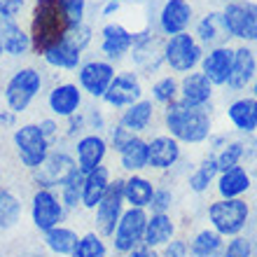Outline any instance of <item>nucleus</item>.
<instances>
[{"mask_svg":"<svg viewBox=\"0 0 257 257\" xmlns=\"http://www.w3.org/2000/svg\"><path fill=\"white\" fill-rule=\"evenodd\" d=\"M110 183H112V171L101 164V166H96L94 171H89L84 173V185H82V208L87 210H94L98 206L105 192H108Z\"/></svg>","mask_w":257,"mask_h":257,"instance_id":"nucleus-30","label":"nucleus"},{"mask_svg":"<svg viewBox=\"0 0 257 257\" xmlns=\"http://www.w3.org/2000/svg\"><path fill=\"white\" fill-rule=\"evenodd\" d=\"M26 257H45V255H26Z\"/></svg>","mask_w":257,"mask_h":257,"instance_id":"nucleus-57","label":"nucleus"},{"mask_svg":"<svg viewBox=\"0 0 257 257\" xmlns=\"http://www.w3.org/2000/svg\"><path fill=\"white\" fill-rule=\"evenodd\" d=\"M134 47V31H128L124 24L108 21L101 28V54L105 61L117 63L126 59Z\"/></svg>","mask_w":257,"mask_h":257,"instance_id":"nucleus-20","label":"nucleus"},{"mask_svg":"<svg viewBox=\"0 0 257 257\" xmlns=\"http://www.w3.org/2000/svg\"><path fill=\"white\" fill-rule=\"evenodd\" d=\"M42 84H45V77L38 68L24 66L19 70H14L12 77L5 82V89H3L5 108L12 110L14 115H24L42 91Z\"/></svg>","mask_w":257,"mask_h":257,"instance_id":"nucleus-4","label":"nucleus"},{"mask_svg":"<svg viewBox=\"0 0 257 257\" xmlns=\"http://www.w3.org/2000/svg\"><path fill=\"white\" fill-rule=\"evenodd\" d=\"M117 68L115 63L105 61V59H89L82 61L77 68V87L82 89V94H87L94 101H101L105 89L110 87V82L115 77Z\"/></svg>","mask_w":257,"mask_h":257,"instance_id":"nucleus-14","label":"nucleus"},{"mask_svg":"<svg viewBox=\"0 0 257 257\" xmlns=\"http://www.w3.org/2000/svg\"><path fill=\"white\" fill-rule=\"evenodd\" d=\"M187 248H190V257H215L224 248V236H220L210 227H201L187 238Z\"/></svg>","mask_w":257,"mask_h":257,"instance_id":"nucleus-34","label":"nucleus"},{"mask_svg":"<svg viewBox=\"0 0 257 257\" xmlns=\"http://www.w3.org/2000/svg\"><path fill=\"white\" fill-rule=\"evenodd\" d=\"M105 131H108V138H105V141H108L110 150H115V152H119V150H122L124 145L128 143V138H131V136H136V134H131L128 128H124L119 122L108 124V128H105Z\"/></svg>","mask_w":257,"mask_h":257,"instance_id":"nucleus-44","label":"nucleus"},{"mask_svg":"<svg viewBox=\"0 0 257 257\" xmlns=\"http://www.w3.org/2000/svg\"><path fill=\"white\" fill-rule=\"evenodd\" d=\"M119 166H122L126 173H145L148 171V138L143 136H131L128 143L124 145L119 152Z\"/></svg>","mask_w":257,"mask_h":257,"instance_id":"nucleus-32","label":"nucleus"},{"mask_svg":"<svg viewBox=\"0 0 257 257\" xmlns=\"http://www.w3.org/2000/svg\"><path fill=\"white\" fill-rule=\"evenodd\" d=\"M148 169L157 171V173H171L183 162V145L164 131V134L148 138Z\"/></svg>","mask_w":257,"mask_h":257,"instance_id":"nucleus-16","label":"nucleus"},{"mask_svg":"<svg viewBox=\"0 0 257 257\" xmlns=\"http://www.w3.org/2000/svg\"><path fill=\"white\" fill-rule=\"evenodd\" d=\"M0 183H3V169H0Z\"/></svg>","mask_w":257,"mask_h":257,"instance_id":"nucleus-58","label":"nucleus"},{"mask_svg":"<svg viewBox=\"0 0 257 257\" xmlns=\"http://www.w3.org/2000/svg\"><path fill=\"white\" fill-rule=\"evenodd\" d=\"M89 128H87V115H84V110H80V112H75V115H70L66 119V138H80V136H84Z\"/></svg>","mask_w":257,"mask_h":257,"instance_id":"nucleus-45","label":"nucleus"},{"mask_svg":"<svg viewBox=\"0 0 257 257\" xmlns=\"http://www.w3.org/2000/svg\"><path fill=\"white\" fill-rule=\"evenodd\" d=\"M148 210L145 208H131L126 206L117 222L115 231H112V248L119 255H126L134 248L143 245V236H145V224H148Z\"/></svg>","mask_w":257,"mask_h":257,"instance_id":"nucleus-10","label":"nucleus"},{"mask_svg":"<svg viewBox=\"0 0 257 257\" xmlns=\"http://www.w3.org/2000/svg\"><path fill=\"white\" fill-rule=\"evenodd\" d=\"M164 38L152 33V31H143L134 33V47L128 52L131 59V70L138 75H157L164 68V54H162Z\"/></svg>","mask_w":257,"mask_h":257,"instance_id":"nucleus-8","label":"nucleus"},{"mask_svg":"<svg viewBox=\"0 0 257 257\" xmlns=\"http://www.w3.org/2000/svg\"><path fill=\"white\" fill-rule=\"evenodd\" d=\"M77 166L75 157L68 152V150H52L47 155V159L38 166L33 173V183L35 187H42V190H59L66 178L70 176Z\"/></svg>","mask_w":257,"mask_h":257,"instance_id":"nucleus-13","label":"nucleus"},{"mask_svg":"<svg viewBox=\"0 0 257 257\" xmlns=\"http://www.w3.org/2000/svg\"><path fill=\"white\" fill-rule=\"evenodd\" d=\"M159 257H190L187 238H183V236L171 238L164 248H159Z\"/></svg>","mask_w":257,"mask_h":257,"instance_id":"nucleus-47","label":"nucleus"},{"mask_svg":"<svg viewBox=\"0 0 257 257\" xmlns=\"http://www.w3.org/2000/svg\"><path fill=\"white\" fill-rule=\"evenodd\" d=\"M222 3H229V0H222Z\"/></svg>","mask_w":257,"mask_h":257,"instance_id":"nucleus-60","label":"nucleus"},{"mask_svg":"<svg viewBox=\"0 0 257 257\" xmlns=\"http://www.w3.org/2000/svg\"><path fill=\"white\" fill-rule=\"evenodd\" d=\"M227 119L231 128L238 136H255L257 134V119H255V98L245 94H238L234 101L227 105Z\"/></svg>","mask_w":257,"mask_h":257,"instance_id":"nucleus-27","label":"nucleus"},{"mask_svg":"<svg viewBox=\"0 0 257 257\" xmlns=\"http://www.w3.org/2000/svg\"><path fill=\"white\" fill-rule=\"evenodd\" d=\"M70 257H108L105 238H103L96 229L84 231V234H80V238H77L75 250Z\"/></svg>","mask_w":257,"mask_h":257,"instance_id":"nucleus-39","label":"nucleus"},{"mask_svg":"<svg viewBox=\"0 0 257 257\" xmlns=\"http://www.w3.org/2000/svg\"><path fill=\"white\" fill-rule=\"evenodd\" d=\"M255 245H257V243H255Z\"/></svg>","mask_w":257,"mask_h":257,"instance_id":"nucleus-61","label":"nucleus"},{"mask_svg":"<svg viewBox=\"0 0 257 257\" xmlns=\"http://www.w3.org/2000/svg\"><path fill=\"white\" fill-rule=\"evenodd\" d=\"M119 12V3H115V0H105L101 7V14L103 17H112V14Z\"/></svg>","mask_w":257,"mask_h":257,"instance_id":"nucleus-53","label":"nucleus"},{"mask_svg":"<svg viewBox=\"0 0 257 257\" xmlns=\"http://www.w3.org/2000/svg\"><path fill=\"white\" fill-rule=\"evenodd\" d=\"M3 54H5V52H3V45H0V61H3Z\"/></svg>","mask_w":257,"mask_h":257,"instance_id":"nucleus-55","label":"nucleus"},{"mask_svg":"<svg viewBox=\"0 0 257 257\" xmlns=\"http://www.w3.org/2000/svg\"><path fill=\"white\" fill-rule=\"evenodd\" d=\"M222 21L231 40L243 45L257 42V0H229L222 3Z\"/></svg>","mask_w":257,"mask_h":257,"instance_id":"nucleus-6","label":"nucleus"},{"mask_svg":"<svg viewBox=\"0 0 257 257\" xmlns=\"http://www.w3.org/2000/svg\"><path fill=\"white\" fill-rule=\"evenodd\" d=\"M70 31L68 17L63 12L61 0H35L33 14H31V49L42 56L49 47H54L66 38Z\"/></svg>","mask_w":257,"mask_h":257,"instance_id":"nucleus-2","label":"nucleus"},{"mask_svg":"<svg viewBox=\"0 0 257 257\" xmlns=\"http://www.w3.org/2000/svg\"><path fill=\"white\" fill-rule=\"evenodd\" d=\"M155 119H157V105L150 101L148 96H143L141 101H136L128 108L119 110V115H117V122L136 136H143L145 131H150Z\"/></svg>","mask_w":257,"mask_h":257,"instance_id":"nucleus-25","label":"nucleus"},{"mask_svg":"<svg viewBox=\"0 0 257 257\" xmlns=\"http://www.w3.org/2000/svg\"><path fill=\"white\" fill-rule=\"evenodd\" d=\"M84 115H87V128L91 131V134H103V131L108 128V119H105L103 108L91 105L89 110H84Z\"/></svg>","mask_w":257,"mask_h":257,"instance_id":"nucleus-46","label":"nucleus"},{"mask_svg":"<svg viewBox=\"0 0 257 257\" xmlns=\"http://www.w3.org/2000/svg\"><path fill=\"white\" fill-rule=\"evenodd\" d=\"M24 215V203L10 187H0V231L14 229Z\"/></svg>","mask_w":257,"mask_h":257,"instance_id":"nucleus-37","label":"nucleus"},{"mask_svg":"<svg viewBox=\"0 0 257 257\" xmlns=\"http://www.w3.org/2000/svg\"><path fill=\"white\" fill-rule=\"evenodd\" d=\"M206 220L208 227L215 229L220 236L231 238L238 236L248 229L252 220V203L248 199H222L215 196L213 201L206 206Z\"/></svg>","mask_w":257,"mask_h":257,"instance_id":"nucleus-3","label":"nucleus"},{"mask_svg":"<svg viewBox=\"0 0 257 257\" xmlns=\"http://www.w3.org/2000/svg\"><path fill=\"white\" fill-rule=\"evenodd\" d=\"M178 203V196L171 185H157L152 201L148 206V213H173Z\"/></svg>","mask_w":257,"mask_h":257,"instance_id":"nucleus-42","label":"nucleus"},{"mask_svg":"<svg viewBox=\"0 0 257 257\" xmlns=\"http://www.w3.org/2000/svg\"><path fill=\"white\" fill-rule=\"evenodd\" d=\"M82 52L80 47H75L70 40H66L63 38L59 45H54V47H49L45 54H42V59H45V63L52 68H56V70H77L82 63Z\"/></svg>","mask_w":257,"mask_h":257,"instance_id":"nucleus-33","label":"nucleus"},{"mask_svg":"<svg viewBox=\"0 0 257 257\" xmlns=\"http://www.w3.org/2000/svg\"><path fill=\"white\" fill-rule=\"evenodd\" d=\"M17 117H19V115H14V112H12V110H3V108H0V126H3V128H5V126H17Z\"/></svg>","mask_w":257,"mask_h":257,"instance_id":"nucleus-52","label":"nucleus"},{"mask_svg":"<svg viewBox=\"0 0 257 257\" xmlns=\"http://www.w3.org/2000/svg\"><path fill=\"white\" fill-rule=\"evenodd\" d=\"M124 178H112L108 192L103 196L98 206L94 208V222H96V231L103 238H110L115 231L119 217H122L126 203H124Z\"/></svg>","mask_w":257,"mask_h":257,"instance_id":"nucleus-11","label":"nucleus"},{"mask_svg":"<svg viewBox=\"0 0 257 257\" xmlns=\"http://www.w3.org/2000/svg\"><path fill=\"white\" fill-rule=\"evenodd\" d=\"M176 236H178V220L173 213H150L148 224H145L143 245L159 250Z\"/></svg>","mask_w":257,"mask_h":257,"instance_id":"nucleus-26","label":"nucleus"},{"mask_svg":"<svg viewBox=\"0 0 257 257\" xmlns=\"http://www.w3.org/2000/svg\"><path fill=\"white\" fill-rule=\"evenodd\" d=\"M122 187H124V203H126V206L148 210L157 183L152 178L145 176V173H128V176L124 178Z\"/></svg>","mask_w":257,"mask_h":257,"instance_id":"nucleus-31","label":"nucleus"},{"mask_svg":"<svg viewBox=\"0 0 257 257\" xmlns=\"http://www.w3.org/2000/svg\"><path fill=\"white\" fill-rule=\"evenodd\" d=\"M80 234L73 229V227H66V224H59L54 229H49L42 234V243L52 255L56 257H70L75 250V243H77Z\"/></svg>","mask_w":257,"mask_h":257,"instance_id":"nucleus-35","label":"nucleus"},{"mask_svg":"<svg viewBox=\"0 0 257 257\" xmlns=\"http://www.w3.org/2000/svg\"><path fill=\"white\" fill-rule=\"evenodd\" d=\"M162 122L166 134L173 136L180 145H206L215 131L213 105L192 108L183 101H173L162 108Z\"/></svg>","mask_w":257,"mask_h":257,"instance_id":"nucleus-1","label":"nucleus"},{"mask_svg":"<svg viewBox=\"0 0 257 257\" xmlns=\"http://www.w3.org/2000/svg\"><path fill=\"white\" fill-rule=\"evenodd\" d=\"M257 255V245L255 238L248 234H238V236L224 238V248H222V257H255Z\"/></svg>","mask_w":257,"mask_h":257,"instance_id":"nucleus-41","label":"nucleus"},{"mask_svg":"<svg viewBox=\"0 0 257 257\" xmlns=\"http://www.w3.org/2000/svg\"><path fill=\"white\" fill-rule=\"evenodd\" d=\"M68 210L63 206L61 196L56 194V190H42L35 187L33 196H31V222L40 234L54 229L59 224H63Z\"/></svg>","mask_w":257,"mask_h":257,"instance_id":"nucleus-9","label":"nucleus"},{"mask_svg":"<svg viewBox=\"0 0 257 257\" xmlns=\"http://www.w3.org/2000/svg\"><path fill=\"white\" fill-rule=\"evenodd\" d=\"M213 98H215V87L201 70H192L180 77L178 101L192 108H203V105H213Z\"/></svg>","mask_w":257,"mask_h":257,"instance_id":"nucleus-22","label":"nucleus"},{"mask_svg":"<svg viewBox=\"0 0 257 257\" xmlns=\"http://www.w3.org/2000/svg\"><path fill=\"white\" fill-rule=\"evenodd\" d=\"M84 105V94L77 87V82H59L49 89L47 108L56 119H68L70 115L80 112Z\"/></svg>","mask_w":257,"mask_h":257,"instance_id":"nucleus-19","label":"nucleus"},{"mask_svg":"<svg viewBox=\"0 0 257 257\" xmlns=\"http://www.w3.org/2000/svg\"><path fill=\"white\" fill-rule=\"evenodd\" d=\"M252 180L255 178L250 176V171L243 164H238V166H231V169H224L217 173L213 190L222 199H243L252 190Z\"/></svg>","mask_w":257,"mask_h":257,"instance_id":"nucleus-24","label":"nucleus"},{"mask_svg":"<svg viewBox=\"0 0 257 257\" xmlns=\"http://www.w3.org/2000/svg\"><path fill=\"white\" fill-rule=\"evenodd\" d=\"M190 31L203 49L217 47V45H227V42L231 40L229 33H227V28H224L222 12H220V10H208L206 14H201L199 19H194Z\"/></svg>","mask_w":257,"mask_h":257,"instance_id":"nucleus-23","label":"nucleus"},{"mask_svg":"<svg viewBox=\"0 0 257 257\" xmlns=\"http://www.w3.org/2000/svg\"><path fill=\"white\" fill-rule=\"evenodd\" d=\"M231 61H234V45L231 42L217 45V47H210L203 52L199 70L213 82L215 89L227 87V80H229V73H231Z\"/></svg>","mask_w":257,"mask_h":257,"instance_id":"nucleus-18","label":"nucleus"},{"mask_svg":"<svg viewBox=\"0 0 257 257\" xmlns=\"http://www.w3.org/2000/svg\"><path fill=\"white\" fill-rule=\"evenodd\" d=\"M115 3H122V0H115Z\"/></svg>","mask_w":257,"mask_h":257,"instance_id":"nucleus-59","label":"nucleus"},{"mask_svg":"<svg viewBox=\"0 0 257 257\" xmlns=\"http://www.w3.org/2000/svg\"><path fill=\"white\" fill-rule=\"evenodd\" d=\"M250 96L257 101V75H255V80H252V84H250Z\"/></svg>","mask_w":257,"mask_h":257,"instance_id":"nucleus-54","label":"nucleus"},{"mask_svg":"<svg viewBox=\"0 0 257 257\" xmlns=\"http://www.w3.org/2000/svg\"><path fill=\"white\" fill-rule=\"evenodd\" d=\"M12 145H14V152H17V159L28 171H35L52 152V143L42 136L38 122H26L14 126Z\"/></svg>","mask_w":257,"mask_h":257,"instance_id":"nucleus-7","label":"nucleus"},{"mask_svg":"<svg viewBox=\"0 0 257 257\" xmlns=\"http://www.w3.org/2000/svg\"><path fill=\"white\" fill-rule=\"evenodd\" d=\"M257 75V52L252 45L238 42L234 45V61H231V73L227 80V89L231 94H243L248 91Z\"/></svg>","mask_w":257,"mask_h":257,"instance_id":"nucleus-17","label":"nucleus"},{"mask_svg":"<svg viewBox=\"0 0 257 257\" xmlns=\"http://www.w3.org/2000/svg\"><path fill=\"white\" fill-rule=\"evenodd\" d=\"M38 126H40V131H42V136L47 138L49 143H52V148H54V143L59 141V136H61V124H59V119H56L54 115L52 117H42L40 122H38Z\"/></svg>","mask_w":257,"mask_h":257,"instance_id":"nucleus-49","label":"nucleus"},{"mask_svg":"<svg viewBox=\"0 0 257 257\" xmlns=\"http://www.w3.org/2000/svg\"><path fill=\"white\" fill-rule=\"evenodd\" d=\"M110 152V145L105 141V136L103 134H91L87 131L84 136H80L77 141H75V162H77V169L82 173H89V171H94L96 166H101L105 164V157Z\"/></svg>","mask_w":257,"mask_h":257,"instance_id":"nucleus-21","label":"nucleus"},{"mask_svg":"<svg viewBox=\"0 0 257 257\" xmlns=\"http://www.w3.org/2000/svg\"><path fill=\"white\" fill-rule=\"evenodd\" d=\"M124 257H159V250L148 248V245H138V248H134V250L126 252Z\"/></svg>","mask_w":257,"mask_h":257,"instance_id":"nucleus-51","label":"nucleus"},{"mask_svg":"<svg viewBox=\"0 0 257 257\" xmlns=\"http://www.w3.org/2000/svg\"><path fill=\"white\" fill-rule=\"evenodd\" d=\"M178 91H180V77L173 73H166V75H159L152 80L150 84V101L155 105H169V103L178 101Z\"/></svg>","mask_w":257,"mask_h":257,"instance_id":"nucleus-36","label":"nucleus"},{"mask_svg":"<svg viewBox=\"0 0 257 257\" xmlns=\"http://www.w3.org/2000/svg\"><path fill=\"white\" fill-rule=\"evenodd\" d=\"M82 185H84V173L75 166V171L66 178V183L59 187V196H61L68 213L82 208Z\"/></svg>","mask_w":257,"mask_h":257,"instance_id":"nucleus-38","label":"nucleus"},{"mask_svg":"<svg viewBox=\"0 0 257 257\" xmlns=\"http://www.w3.org/2000/svg\"><path fill=\"white\" fill-rule=\"evenodd\" d=\"M0 45H3V52L12 59H21V56H28V52H33L31 35L26 28L19 26L17 19H0Z\"/></svg>","mask_w":257,"mask_h":257,"instance_id":"nucleus-29","label":"nucleus"},{"mask_svg":"<svg viewBox=\"0 0 257 257\" xmlns=\"http://www.w3.org/2000/svg\"><path fill=\"white\" fill-rule=\"evenodd\" d=\"M194 19V5L190 0H164L157 12V31L162 38H171L190 31Z\"/></svg>","mask_w":257,"mask_h":257,"instance_id":"nucleus-15","label":"nucleus"},{"mask_svg":"<svg viewBox=\"0 0 257 257\" xmlns=\"http://www.w3.org/2000/svg\"><path fill=\"white\" fill-rule=\"evenodd\" d=\"M245 138V152H243V166L250 171V176L257 178V134L243 136Z\"/></svg>","mask_w":257,"mask_h":257,"instance_id":"nucleus-48","label":"nucleus"},{"mask_svg":"<svg viewBox=\"0 0 257 257\" xmlns=\"http://www.w3.org/2000/svg\"><path fill=\"white\" fill-rule=\"evenodd\" d=\"M63 12L68 17V24L70 28L84 24V17H87V0H61Z\"/></svg>","mask_w":257,"mask_h":257,"instance_id":"nucleus-43","label":"nucleus"},{"mask_svg":"<svg viewBox=\"0 0 257 257\" xmlns=\"http://www.w3.org/2000/svg\"><path fill=\"white\" fill-rule=\"evenodd\" d=\"M203 52H206V49L196 42L192 31L164 38V45H162L164 68H169L173 75L183 77V75L192 73V70H199Z\"/></svg>","mask_w":257,"mask_h":257,"instance_id":"nucleus-5","label":"nucleus"},{"mask_svg":"<svg viewBox=\"0 0 257 257\" xmlns=\"http://www.w3.org/2000/svg\"><path fill=\"white\" fill-rule=\"evenodd\" d=\"M255 119H257V101H255Z\"/></svg>","mask_w":257,"mask_h":257,"instance_id":"nucleus-56","label":"nucleus"},{"mask_svg":"<svg viewBox=\"0 0 257 257\" xmlns=\"http://www.w3.org/2000/svg\"><path fill=\"white\" fill-rule=\"evenodd\" d=\"M143 96H145V87H143L141 75L136 73V70H117L101 101L110 110H124L131 103L141 101Z\"/></svg>","mask_w":257,"mask_h":257,"instance_id":"nucleus-12","label":"nucleus"},{"mask_svg":"<svg viewBox=\"0 0 257 257\" xmlns=\"http://www.w3.org/2000/svg\"><path fill=\"white\" fill-rule=\"evenodd\" d=\"M243 152H245V138H229L224 148H220L215 152V162H217V169L224 171V169H231V166H238L243 164Z\"/></svg>","mask_w":257,"mask_h":257,"instance_id":"nucleus-40","label":"nucleus"},{"mask_svg":"<svg viewBox=\"0 0 257 257\" xmlns=\"http://www.w3.org/2000/svg\"><path fill=\"white\" fill-rule=\"evenodd\" d=\"M24 10V0H0V19H17Z\"/></svg>","mask_w":257,"mask_h":257,"instance_id":"nucleus-50","label":"nucleus"},{"mask_svg":"<svg viewBox=\"0 0 257 257\" xmlns=\"http://www.w3.org/2000/svg\"><path fill=\"white\" fill-rule=\"evenodd\" d=\"M220 173L217 169V162H215V155H206L199 159V162L192 166V171H187V176H185V185H187V190L196 196H203L208 194L210 187L215 185V178Z\"/></svg>","mask_w":257,"mask_h":257,"instance_id":"nucleus-28","label":"nucleus"}]
</instances>
